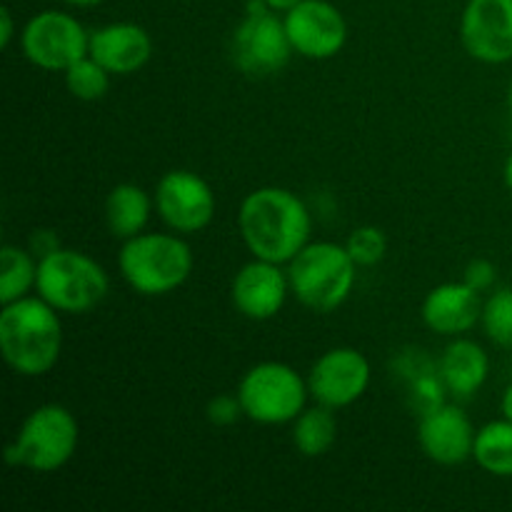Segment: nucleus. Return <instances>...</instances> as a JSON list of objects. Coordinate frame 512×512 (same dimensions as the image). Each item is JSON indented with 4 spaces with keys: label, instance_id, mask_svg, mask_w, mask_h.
<instances>
[{
    "label": "nucleus",
    "instance_id": "f8f14e48",
    "mask_svg": "<svg viewBox=\"0 0 512 512\" xmlns=\"http://www.w3.org/2000/svg\"><path fill=\"white\" fill-rule=\"evenodd\" d=\"M460 43L485 65L512 60V0H468L460 15Z\"/></svg>",
    "mask_w": 512,
    "mask_h": 512
},
{
    "label": "nucleus",
    "instance_id": "c756f323",
    "mask_svg": "<svg viewBox=\"0 0 512 512\" xmlns=\"http://www.w3.org/2000/svg\"><path fill=\"white\" fill-rule=\"evenodd\" d=\"M265 3H268V8L275 10V13H288V10L295 8L300 0H265Z\"/></svg>",
    "mask_w": 512,
    "mask_h": 512
},
{
    "label": "nucleus",
    "instance_id": "39448f33",
    "mask_svg": "<svg viewBox=\"0 0 512 512\" xmlns=\"http://www.w3.org/2000/svg\"><path fill=\"white\" fill-rule=\"evenodd\" d=\"M80 443L75 415L65 405L35 408L5 448V463L33 473H55L73 460Z\"/></svg>",
    "mask_w": 512,
    "mask_h": 512
},
{
    "label": "nucleus",
    "instance_id": "423d86ee",
    "mask_svg": "<svg viewBox=\"0 0 512 512\" xmlns=\"http://www.w3.org/2000/svg\"><path fill=\"white\" fill-rule=\"evenodd\" d=\"M35 293L58 313L83 315L98 308L110 293V278L103 265L80 250L58 248L38 258Z\"/></svg>",
    "mask_w": 512,
    "mask_h": 512
},
{
    "label": "nucleus",
    "instance_id": "2f4dec72",
    "mask_svg": "<svg viewBox=\"0 0 512 512\" xmlns=\"http://www.w3.org/2000/svg\"><path fill=\"white\" fill-rule=\"evenodd\" d=\"M63 3L73 5V8H95V5H100L103 0H63Z\"/></svg>",
    "mask_w": 512,
    "mask_h": 512
},
{
    "label": "nucleus",
    "instance_id": "aec40b11",
    "mask_svg": "<svg viewBox=\"0 0 512 512\" xmlns=\"http://www.w3.org/2000/svg\"><path fill=\"white\" fill-rule=\"evenodd\" d=\"M338 440V418L328 405L305 408L293 420V445L303 458H320Z\"/></svg>",
    "mask_w": 512,
    "mask_h": 512
},
{
    "label": "nucleus",
    "instance_id": "9b49d317",
    "mask_svg": "<svg viewBox=\"0 0 512 512\" xmlns=\"http://www.w3.org/2000/svg\"><path fill=\"white\" fill-rule=\"evenodd\" d=\"M368 358L360 350L340 345L320 355L308 373L310 398L320 405L340 410L358 403L370 385Z\"/></svg>",
    "mask_w": 512,
    "mask_h": 512
},
{
    "label": "nucleus",
    "instance_id": "bb28decb",
    "mask_svg": "<svg viewBox=\"0 0 512 512\" xmlns=\"http://www.w3.org/2000/svg\"><path fill=\"white\" fill-rule=\"evenodd\" d=\"M243 405H240L238 393L235 395H215L213 400L205 408V418L210 420V425L215 428H228V425H235L240 418H243Z\"/></svg>",
    "mask_w": 512,
    "mask_h": 512
},
{
    "label": "nucleus",
    "instance_id": "7c9ffc66",
    "mask_svg": "<svg viewBox=\"0 0 512 512\" xmlns=\"http://www.w3.org/2000/svg\"><path fill=\"white\" fill-rule=\"evenodd\" d=\"M500 410H503V418L512 420V383L505 388L503 398H500Z\"/></svg>",
    "mask_w": 512,
    "mask_h": 512
},
{
    "label": "nucleus",
    "instance_id": "0eeeda50",
    "mask_svg": "<svg viewBox=\"0 0 512 512\" xmlns=\"http://www.w3.org/2000/svg\"><path fill=\"white\" fill-rule=\"evenodd\" d=\"M238 398L245 418L260 425L293 423L310 398L308 380L290 365L265 360L240 378Z\"/></svg>",
    "mask_w": 512,
    "mask_h": 512
},
{
    "label": "nucleus",
    "instance_id": "4468645a",
    "mask_svg": "<svg viewBox=\"0 0 512 512\" xmlns=\"http://www.w3.org/2000/svg\"><path fill=\"white\" fill-rule=\"evenodd\" d=\"M290 293L288 270L270 260L253 258L235 273L230 298L248 320H270L283 310Z\"/></svg>",
    "mask_w": 512,
    "mask_h": 512
},
{
    "label": "nucleus",
    "instance_id": "f257e3e1",
    "mask_svg": "<svg viewBox=\"0 0 512 512\" xmlns=\"http://www.w3.org/2000/svg\"><path fill=\"white\" fill-rule=\"evenodd\" d=\"M238 228L253 258L285 265L310 243L313 220L308 205L293 190L268 185L245 195Z\"/></svg>",
    "mask_w": 512,
    "mask_h": 512
},
{
    "label": "nucleus",
    "instance_id": "5701e85b",
    "mask_svg": "<svg viewBox=\"0 0 512 512\" xmlns=\"http://www.w3.org/2000/svg\"><path fill=\"white\" fill-rule=\"evenodd\" d=\"M63 75L68 93L73 95V98L85 100V103L105 98L110 90V73L93 58V55H85V58L75 60Z\"/></svg>",
    "mask_w": 512,
    "mask_h": 512
},
{
    "label": "nucleus",
    "instance_id": "7ed1b4c3",
    "mask_svg": "<svg viewBox=\"0 0 512 512\" xmlns=\"http://www.w3.org/2000/svg\"><path fill=\"white\" fill-rule=\"evenodd\" d=\"M193 250L180 233H140L123 240L118 268L125 283L145 298L168 295L193 273Z\"/></svg>",
    "mask_w": 512,
    "mask_h": 512
},
{
    "label": "nucleus",
    "instance_id": "a211bd4d",
    "mask_svg": "<svg viewBox=\"0 0 512 512\" xmlns=\"http://www.w3.org/2000/svg\"><path fill=\"white\" fill-rule=\"evenodd\" d=\"M438 373L455 398H473L490 375V358L483 345L470 338H455L438 360Z\"/></svg>",
    "mask_w": 512,
    "mask_h": 512
},
{
    "label": "nucleus",
    "instance_id": "dca6fc26",
    "mask_svg": "<svg viewBox=\"0 0 512 512\" xmlns=\"http://www.w3.org/2000/svg\"><path fill=\"white\" fill-rule=\"evenodd\" d=\"M483 305L478 290L458 280V283L435 285L425 295L420 315L433 333L458 338V335L470 333L483 320Z\"/></svg>",
    "mask_w": 512,
    "mask_h": 512
},
{
    "label": "nucleus",
    "instance_id": "6ab92c4d",
    "mask_svg": "<svg viewBox=\"0 0 512 512\" xmlns=\"http://www.w3.org/2000/svg\"><path fill=\"white\" fill-rule=\"evenodd\" d=\"M155 200L135 183H120L105 198V223L118 240L135 238L148 225Z\"/></svg>",
    "mask_w": 512,
    "mask_h": 512
},
{
    "label": "nucleus",
    "instance_id": "4be33fe9",
    "mask_svg": "<svg viewBox=\"0 0 512 512\" xmlns=\"http://www.w3.org/2000/svg\"><path fill=\"white\" fill-rule=\"evenodd\" d=\"M38 283V260L20 245L0 248V305L25 298Z\"/></svg>",
    "mask_w": 512,
    "mask_h": 512
},
{
    "label": "nucleus",
    "instance_id": "20e7f679",
    "mask_svg": "<svg viewBox=\"0 0 512 512\" xmlns=\"http://www.w3.org/2000/svg\"><path fill=\"white\" fill-rule=\"evenodd\" d=\"M358 278V263L345 243H308L288 263L290 293L308 310L333 313L350 298Z\"/></svg>",
    "mask_w": 512,
    "mask_h": 512
},
{
    "label": "nucleus",
    "instance_id": "c85d7f7f",
    "mask_svg": "<svg viewBox=\"0 0 512 512\" xmlns=\"http://www.w3.org/2000/svg\"><path fill=\"white\" fill-rule=\"evenodd\" d=\"M15 35V23H13V13H10L8 5L0 8V48H10Z\"/></svg>",
    "mask_w": 512,
    "mask_h": 512
},
{
    "label": "nucleus",
    "instance_id": "412c9836",
    "mask_svg": "<svg viewBox=\"0 0 512 512\" xmlns=\"http://www.w3.org/2000/svg\"><path fill=\"white\" fill-rule=\"evenodd\" d=\"M473 460L495 478H512V420H493L478 430Z\"/></svg>",
    "mask_w": 512,
    "mask_h": 512
},
{
    "label": "nucleus",
    "instance_id": "2eb2a0df",
    "mask_svg": "<svg viewBox=\"0 0 512 512\" xmlns=\"http://www.w3.org/2000/svg\"><path fill=\"white\" fill-rule=\"evenodd\" d=\"M475 435L478 430L458 405L445 403L433 413L420 415L418 443L438 465H460L473 458Z\"/></svg>",
    "mask_w": 512,
    "mask_h": 512
},
{
    "label": "nucleus",
    "instance_id": "ddd939ff",
    "mask_svg": "<svg viewBox=\"0 0 512 512\" xmlns=\"http://www.w3.org/2000/svg\"><path fill=\"white\" fill-rule=\"evenodd\" d=\"M293 50L310 60L335 58L348 43V23L328 0H300L283 13Z\"/></svg>",
    "mask_w": 512,
    "mask_h": 512
},
{
    "label": "nucleus",
    "instance_id": "a878e982",
    "mask_svg": "<svg viewBox=\"0 0 512 512\" xmlns=\"http://www.w3.org/2000/svg\"><path fill=\"white\" fill-rule=\"evenodd\" d=\"M408 388H410V405H413V410L418 415L433 413V410H438L440 405H445V393H448V388H445L438 370H428V373L418 375L415 380H410Z\"/></svg>",
    "mask_w": 512,
    "mask_h": 512
},
{
    "label": "nucleus",
    "instance_id": "393cba45",
    "mask_svg": "<svg viewBox=\"0 0 512 512\" xmlns=\"http://www.w3.org/2000/svg\"><path fill=\"white\" fill-rule=\"evenodd\" d=\"M345 248H348L350 258L358 263V268H373L388 253V238L375 225H360L348 235Z\"/></svg>",
    "mask_w": 512,
    "mask_h": 512
},
{
    "label": "nucleus",
    "instance_id": "1a4fd4ad",
    "mask_svg": "<svg viewBox=\"0 0 512 512\" xmlns=\"http://www.w3.org/2000/svg\"><path fill=\"white\" fill-rule=\"evenodd\" d=\"M23 55L40 70L65 73L90 50V33L75 15L43 10L25 23L20 33Z\"/></svg>",
    "mask_w": 512,
    "mask_h": 512
},
{
    "label": "nucleus",
    "instance_id": "6e6552de",
    "mask_svg": "<svg viewBox=\"0 0 512 512\" xmlns=\"http://www.w3.org/2000/svg\"><path fill=\"white\" fill-rule=\"evenodd\" d=\"M230 53L240 73L250 78H270L290 63L295 50L285 20L270 10L265 0H250L243 23L233 33Z\"/></svg>",
    "mask_w": 512,
    "mask_h": 512
},
{
    "label": "nucleus",
    "instance_id": "f3484780",
    "mask_svg": "<svg viewBox=\"0 0 512 512\" xmlns=\"http://www.w3.org/2000/svg\"><path fill=\"white\" fill-rule=\"evenodd\" d=\"M88 55H93L110 75H133L148 65L153 40L138 23H108L90 33Z\"/></svg>",
    "mask_w": 512,
    "mask_h": 512
},
{
    "label": "nucleus",
    "instance_id": "cd10ccee",
    "mask_svg": "<svg viewBox=\"0 0 512 512\" xmlns=\"http://www.w3.org/2000/svg\"><path fill=\"white\" fill-rule=\"evenodd\" d=\"M495 280H498V268H495L490 260L475 258L465 265L463 283H468L470 288L478 290V293H485V290L493 288Z\"/></svg>",
    "mask_w": 512,
    "mask_h": 512
},
{
    "label": "nucleus",
    "instance_id": "9d476101",
    "mask_svg": "<svg viewBox=\"0 0 512 512\" xmlns=\"http://www.w3.org/2000/svg\"><path fill=\"white\" fill-rule=\"evenodd\" d=\"M155 213L173 233L195 235L213 223L215 193L193 170H168L155 185Z\"/></svg>",
    "mask_w": 512,
    "mask_h": 512
},
{
    "label": "nucleus",
    "instance_id": "b1692460",
    "mask_svg": "<svg viewBox=\"0 0 512 512\" xmlns=\"http://www.w3.org/2000/svg\"><path fill=\"white\" fill-rule=\"evenodd\" d=\"M480 323L495 345L512 350V288L498 290L485 300Z\"/></svg>",
    "mask_w": 512,
    "mask_h": 512
},
{
    "label": "nucleus",
    "instance_id": "72a5a7b5",
    "mask_svg": "<svg viewBox=\"0 0 512 512\" xmlns=\"http://www.w3.org/2000/svg\"><path fill=\"white\" fill-rule=\"evenodd\" d=\"M508 110H510V115H512V80H510V85H508Z\"/></svg>",
    "mask_w": 512,
    "mask_h": 512
},
{
    "label": "nucleus",
    "instance_id": "473e14b6",
    "mask_svg": "<svg viewBox=\"0 0 512 512\" xmlns=\"http://www.w3.org/2000/svg\"><path fill=\"white\" fill-rule=\"evenodd\" d=\"M503 178H505V185H508V190L512 193V150H510L508 160H505V173H503Z\"/></svg>",
    "mask_w": 512,
    "mask_h": 512
},
{
    "label": "nucleus",
    "instance_id": "f03ea898",
    "mask_svg": "<svg viewBox=\"0 0 512 512\" xmlns=\"http://www.w3.org/2000/svg\"><path fill=\"white\" fill-rule=\"evenodd\" d=\"M0 353L5 365L23 378L50 373L63 353L58 310L40 295L5 303L0 310Z\"/></svg>",
    "mask_w": 512,
    "mask_h": 512
}]
</instances>
